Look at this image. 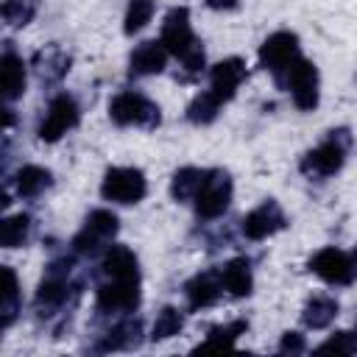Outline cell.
<instances>
[{
	"label": "cell",
	"instance_id": "7c38bea8",
	"mask_svg": "<svg viewBox=\"0 0 357 357\" xmlns=\"http://www.w3.org/2000/svg\"><path fill=\"white\" fill-rule=\"evenodd\" d=\"M284 226H287V218H284L282 206H279L273 198L262 201L257 209H251V212L243 218V234H245L248 240H265V237L282 231Z\"/></svg>",
	"mask_w": 357,
	"mask_h": 357
},
{
	"label": "cell",
	"instance_id": "836d02e7",
	"mask_svg": "<svg viewBox=\"0 0 357 357\" xmlns=\"http://www.w3.org/2000/svg\"><path fill=\"white\" fill-rule=\"evenodd\" d=\"M14 120H17V117H14V112H11V109H6V106L0 103V131H3V128H11V126H14Z\"/></svg>",
	"mask_w": 357,
	"mask_h": 357
},
{
	"label": "cell",
	"instance_id": "7a4b0ae2",
	"mask_svg": "<svg viewBox=\"0 0 357 357\" xmlns=\"http://www.w3.org/2000/svg\"><path fill=\"white\" fill-rule=\"evenodd\" d=\"M349 151H351V131L349 128H332L318 148L304 153L298 167L310 178H326V176H335L343 167Z\"/></svg>",
	"mask_w": 357,
	"mask_h": 357
},
{
	"label": "cell",
	"instance_id": "52a82bcc",
	"mask_svg": "<svg viewBox=\"0 0 357 357\" xmlns=\"http://www.w3.org/2000/svg\"><path fill=\"white\" fill-rule=\"evenodd\" d=\"M282 81L287 84V89H290V98H293V103L301 109V112H312L315 106H318V86H321V78H318V67L312 64V61H307V59H296L287 70H284V75H282Z\"/></svg>",
	"mask_w": 357,
	"mask_h": 357
},
{
	"label": "cell",
	"instance_id": "5bb4252c",
	"mask_svg": "<svg viewBox=\"0 0 357 357\" xmlns=\"http://www.w3.org/2000/svg\"><path fill=\"white\" fill-rule=\"evenodd\" d=\"M243 78H245V61L237 59V56L223 59V61H218V64L209 70V92H212L220 103H226V100L234 98V92H237V86L243 84Z\"/></svg>",
	"mask_w": 357,
	"mask_h": 357
},
{
	"label": "cell",
	"instance_id": "d6986e66",
	"mask_svg": "<svg viewBox=\"0 0 357 357\" xmlns=\"http://www.w3.org/2000/svg\"><path fill=\"white\" fill-rule=\"evenodd\" d=\"M218 279H220V287L231 296H248L251 287H254V276H251V262L245 257H237V259H229L220 271H218Z\"/></svg>",
	"mask_w": 357,
	"mask_h": 357
},
{
	"label": "cell",
	"instance_id": "9a60e30c",
	"mask_svg": "<svg viewBox=\"0 0 357 357\" xmlns=\"http://www.w3.org/2000/svg\"><path fill=\"white\" fill-rule=\"evenodd\" d=\"M167 64V50L159 39H148L142 45H137L131 50V59H128V73L131 75H156L162 73Z\"/></svg>",
	"mask_w": 357,
	"mask_h": 357
},
{
	"label": "cell",
	"instance_id": "5b68a950",
	"mask_svg": "<svg viewBox=\"0 0 357 357\" xmlns=\"http://www.w3.org/2000/svg\"><path fill=\"white\" fill-rule=\"evenodd\" d=\"M192 201H195L198 218H204V220L220 218L231 204V178H229V173L226 170H206Z\"/></svg>",
	"mask_w": 357,
	"mask_h": 357
},
{
	"label": "cell",
	"instance_id": "83f0119b",
	"mask_svg": "<svg viewBox=\"0 0 357 357\" xmlns=\"http://www.w3.org/2000/svg\"><path fill=\"white\" fill-rule=\"evenodd\" d=\"M220 100L206 89V92H201V95H195L192 98V103L187 106V120L190 123H195V126H209L215 117H218V112H220Z\"/></svg>",
	"mask_w": 357,
	"mask_h": 357
},
{
	"label": "cell",
	"instance_id": "f1b7e54d",
	"mask_svg": "<svg viewBox=\"0 0 357 357\" xmlns=\"http://www.w3.org/2000/svg\"><path fill=\"white\" fill-rule=\"evenodd\" d=\"M184 326V315L181 310L176 307H162L156 312V321H153V329H151V340H167L173 335H178Z\"/></svg>",
	"mask_w": 357,
	"mask_h": 357
},
{
	"label": "cell",
	"instance_id": "e575fe53",
	"mask_svg": "<svg viewBox=\"0 0 357 357\" xmlns=\"http://www.w3.org/2000/svg\"><path fill=\"white\" fill-rule=\"evenodd\" d=\"M240 0H206V6L209 8H215V11H229V8H234Z\"/></svg>",
	"mask_w": 357,
	"mask_h": 357
},
{
	"label": "cell",
	"instance_id": "44dd1931",
	"mask_svg": "<svg viewBox=\"0 0 357 357\" xmlns=\"http://www.w3.org/2000/svg\"><path fill=\"white\" fill-rule=\"evenodd\" d=\"M337 301L332 298V296H324V293H318V296H312V298H307V304H304V310H301V321H304V326H310V329H324V326H329L335 318H337Z\"/></svg>",
	"mask_w": 357,
	"mask_h": 357
},
{
	"label": "cell",
	"instance_id": "8992f818",
	"mask_svg": "<svg viewBox=\"0 0 357 357\" xmlns=\"http://www.w3.org/2000/svg\"><path fill=\"white\" fill-rule=\"evenodd\" d=\"M117 215L109 212V209H92L81 226V231L73 237V251L75 254H84V257H92L98 254L114 234H117Z\"/></svg>",
	"mask_w": 357,
	"mask_h": 357
},
{
	"label": "cell",
	"instance_id": "ac0fdd59",
	"mask_svg": "<svg viewBox=\"0 0 357 357\" xmlns=\"http://www.w3.org/2000/svg\"><path fill=\"white\" fill-rule=\"evenodd\" d=\"M100 273L106 279H139V262L128 245H109L100 259Z\"/></svg>",
	"mask_w": 357,
	"mask_h": 357
},
{
	"label": "cell",
	"instance_id": "7402d4cb",
	"mask_svg": "<svg viewBox=\"0 0 357 357\" xmlns=\"http://www.w3.org/2000/svg\"><path fill=\"white\" fill-rule=\"evenodd\" d=\"M14 184H17V192H20L22 198H36V195H42V192L53 184V176H50V170H47V167L25 165V167H20V170H17Z\"/></svg>",
	"mask_w": 357,
	"mask_h": 357
},
{
	"label": "cell",
	"instance_id": "cb8c5ba5",
	"mask_svg": "<svg viewBox=\"0 0 357 357\" xmlns=\"http://www.w3.org/2000/svg\"><path fill=\"white\" fill-rule=\"evenodd\" d=\"M33 64H36V73H39L42 81H59L70 70V56L61 47L50 45V47H45V50L36 53Z\"/></svg>",
	"mask_w": 357,
	"mask_h": 357
},
{
	"label": "cell",
	"instance_id": "4316f807",
	"mask_svg": "<svg viewBox=\"0 0 357 357\" xmlns=\"http://www.w3.org/2000/svg\"><path fill=\"white\" fill-rule=\"evenodd\" d=\"M17 310H20V279L14 268L0 265V312L17 318Z\"/></svg>",
	"mask_w": 357,
	"mask_h": 357
},
{
	"label": "cell",
	"instance_id": "d4e9b609",
	"mask_svg": "<svg viewBox=\"0 0 357 357\" xmlns=\"http://www.w3.org/2000/svg\"><path fill=\"white\" fill-rule=\"evenodd\" d=\"M204 173L206 170H201V167H181V170H176L173 173V181H170L173 201H178V204L192 201L195 192H198V187H201V181H204Z\"/></svg>",
	"mask_w": 357,
	"mask_h": 357
},
{
	"label": "cell",
	"instance_id": "ba28073f",
	"mask_svg": "<svg viewBox=\"0 0 357 357\" xmlns=\"http://www.w3.org/2000/svg\"><path fill=\"white\" fill-rule=\"evenodd\" d=\"M95 307L106 315H126L139 307V279H106L98 284Z\"/></svg>",
	"mask_w": 357,
	"mask_h": 357
},
{
	"label": "cell",
	"instance_id": "277c9868",
	"mask_svg": "<svg viewBox=\"0 0 357 357\" xmlns=\"http://www.w3.org/2000/svg\"><path fill=\"white\" fill-rule=\"evenodd\" d=\"M145 192L148 181L139 167H109L100 181V195L112 204H139Z\"/></svg>",
	"mask_w": 357,
	"mask_h": 357
},
{
	"label": "cell",
	"instance_id": "4fadbf2b",
	"mask_svg": "<svg viewBox=\"0 0 357 357\" xmlns=\"http://www.w3.org/2000/svg\"><path fill=\"white\" fill-rule=\"evenodd\" d=\"M70 296V262H53L45 273V279L39 282L36 290V307L39 310H56L67 301Z\"/></svg>",
	"mask_w": 357,
	"mask_h": 357
},
{
	"label": "cell",
	"instance_id": "d6a6232c",
	"mask_svg": "<svg viewBox=\"0 0 357 357\" xmlns=\"http://www.w3.org/2000/svg\"><path fill=\"white\" fill-rule=\"evenodd\" d=\"M304 349H307V343H304V335H298V332H284L279 340L282 354H301Z\"/></svg>",
	"mask_w": 357,
	"mask_h": 357
},
{
	"label": "cell",
	"instance_id": "8fae6325",
	"mask_svg": "<svg viewBox=\"0 0 357 357\" xmlns=\"http://www.w3.org/2000/svg\"><path fill=\"white\" fill-rule=\"evenodd\" d=\"M298 59V36L290 31H276L271 33L262 47H259V67L273 73L279 81L284 75V70Z\"/></svg>",
	"mask_w": 357,
	"mask_h": 357
},
{
	"label": "cell",
	"instance_id": "9c48e42d",
	"mask_svg": "<svg viewBox=\"0 0 357 357\" xmlns=\"http://www.w3.org/2000/svg\"><path fill=\"white\" fill-rule=\"evenodd\" d=\"M78 117H81L78 103L67 92H61V95H56L50 100V106H47V112H45L36 134H39L42 142H59L70 128L78 126Z\"/></svg>",
	"mask_w": 357,
	"mask_h": 357
},
{
	"label": "cell",
	"instance_id": "484cf974",
	"mask_svg": "<svg viewBox=\"0 0 357 357\" xmlns=\"http://www.w3.org/2000/svg\"><path fill=\"white\" fill-rule=\"evenodd\" d=\"M31 234V218L28 215H11L0 220V248H20L25 245Z\"/></svg>",
	"mask_w": 357,
	"mask_h": 357
},
{
	"label": "cell",
	"instance_id": "e0dca14e",
	"mask_svg": "<svg viewBox=\"0 0 357 357\" xmlns=\"http://www.w3.org/2000/svg\"><path fill=\"white\" fill-rule=\"evenodd\" d=\"M25 92V64L17 53H3L0 56V103L17 100Z\"/></svg>",
	"mask_w": 357,
	"mask_h": 357
},
{
	"label": "cell",
	"instance_id": "ffe728a7",
	"mask_svg": "<svg viewBox=\"0 0 357 357\" xmlns=\"http://www.w3.org/2000/svg\"><path fill=\"white\" fill-rule=\"evenodd\" d=\"M142 343V321L139 318H126L120 324H114L103 343L98 346V351H120V349H137Z\"/></svg>",
	"mask_w": 357,
	"mask_h": 357
},
{
	"label": "cell",
	"instance_id": "6da1fadb",
	"mask_svg": "<svg viewBox=\"0 0 357 357\" xmlns=\"http://www.w3.org/2000/svg\"><path fill=\"white\" fill-rule=\"evenodd\" d=\"M159 42L165 45L167 53H173V56L181 59V67H184L190 75H195V73L204 70V59H206V56H204V47H201V42H198V36L192 33L190 11H187L184 6H176V8L167 11V17H165V22H162V36H159Z\"/></svg>",
	"mask_w": 357,
	"mask_h": 357
},
{
	"label": "cell",
	"instance_id": "2e32d148",
	"mask_svg": "<svg viewBox=\"0 0 357 357\" xmlns=\"http://www.w3.org/2000/svg\"><path fill=\"white\" fill-rule=\"evenodd\" d=\"M220 293H223V287H220L218 271L195 273V276L184 284V296H187L190 310H206V307H212V304L220 298Z\"/></svg>",
	"mask_w": 357,
	"mask_h": 357
},
{
	"label": "cell",
	"instance_id": "30bf717a",
	"mask_svg": "<svg viewBox=\"0 0 357 357\" xmlns=\"http://www.w3.org/2000/svg\"><path fill=\"white\" fill-rule=\"evenodd\" d=\"M310 271L315 276H321L324 282H329V284L349 287L354 282V257L349 251H343V248L326 245V248H321V251L312 254Z\"/></svg>",
	"mask_w": 357,
	"mask_h": 357
},
{
	"label": "cell",
	"instance_id": "603a6c76",
	"mask_svg": "<svg viewBox=\"0 0 357 357\" xmlns=\"http://www.w3.org/2000/svg\"><path fill=\"white\" fill-rule=\"evenodd\" d=\"M245 329H248V321H231V324H218V326H212L209 332H206V337H204V343H198V349L195 351H215V349H231L234 343H237V337L240 335H245Z\"/></svg>",
	"mask_w": 357,
	"mask_h": 357
},
{
	"label": "cell",
	"instance_id": "3957f363",
	"mask_svg": "<svg viewBox=\"0 0 357 357\" xmlns=\"http://www.w3.org/2000/svg\"><path fill=\"white\" fill-rule=\"evenodd\" d=\"M109 117L117 126H137V128H156L162 120L159 106L148 95L134 89H126L109 100Z\"/></svg>",
	"mask_w": 357,
	"mask_h": 357
},
{
	"label": "cell",
	"instance_id": "4dcf8cb0",
	"mask_svg": "<svg viewBox=\"0 0 357 357\" xmlns=\"http://www.w3.org/2000/svg\"><path fill=\"white\" fill-rule=\"evenodd\" d=\"M153 17V0H128V8H126V22H123V31L128 36H134L137 31H142Z\"/></svg>",
	"mask_w": 357,
	"mask_h": 357
},
{
	"label": "cell",
	"instance_id": "f546056e",
	"mask_svg": "<svg viewBox=\"0 0 357 357\" xmlns=\"http://www.w3.org/2000/svg\"><path fill=\"white\" fill-rule=\"evenodd\" d=\"M36 11H39V0H3V6H0L3 20L14 28L28 25L36 17Z\"/></svg>",
	"mask_w": 357,
	"mask_h": 357
},
{
	"label": "cell",
	"instance_id": "1f68e13d",
	"mask_svg": "<svg viewBox=\"0 0 357 357\" xmlns=\"http://www.w3.org/2000/svg\"><path fill=\"white\" fill-rule=\"evenodd\" d=\"M318 351H335V354H354L357 351V340L354 332H335V337H329L326 343L318 346Z\"/></svg>",
	"mask_w": 357,
	"mask_h": 357
}]
</instances>
